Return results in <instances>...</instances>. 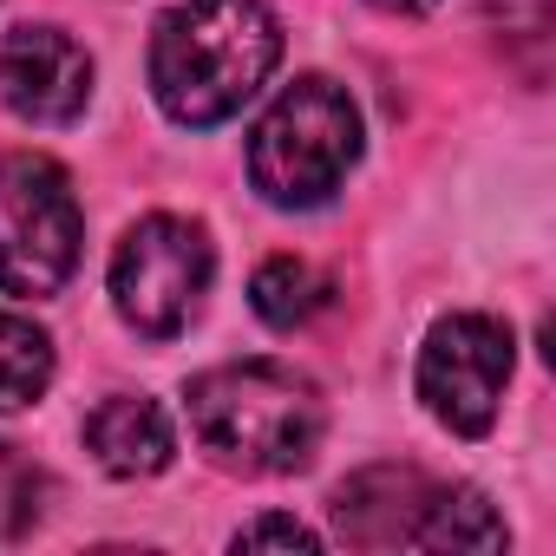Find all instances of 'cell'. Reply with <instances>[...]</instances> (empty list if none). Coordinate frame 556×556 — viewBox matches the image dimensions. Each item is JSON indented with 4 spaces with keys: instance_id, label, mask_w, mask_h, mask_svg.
<instances>
[{
    "instance_id": "cell-7",
    "label": "cell",
    "mask_w": 556,
    "mask_h": 556,
    "mask_svg": "<svg viewBox=\"0 0 556 556\" xmlns=\"http://www.w3.org/2000/svg\"><path fill=\"white\" fill-rule=\"evenodd\" d=\"M0 99L27 125H73L92 99V60L66 27H8L0 34Z\"/></svg>"
},
{
    "instance_id": "cell-14",
    "label": "cell",
    "mask_w": 556,
    "mask_h": 556,
    "mask_svg": "<svg viewBox=\"0 0 556 556\" xmlns=\"http://www.w3.org/2000/svg\"><path fill=\"white\" fill-rule=\"evenodd\" d=\"M236 549H302V556H315L321 536L308 523H295V517H255V523L236 530Z\"/></svg>"
},
{
    "instance_id": "cell-10",
    "label": "cell",
    "mask_w": 556,
    "mask_h": 556,
    "mask_svg": "<svg viewBox=\"0 0 556 556\" xmlns=\"http://www.w3.org/2000/svg\"><path fill=\"white\" fill-rule=\"evenodd\" d=\"M249 302H255V315L268 321V328H308L321 308H328V282L308 268V262H295V255H275V262H262L255 268V282H249Z\"/></svg>"
},
{
    "instance_id": "cell-12",
    "label": "cell",
    "mask_w": 556,
    "mask_h": 556,
    "mask_svg": "<svg viewBox=\"0 0 556 556\" xmlns=\"http://www.w3.org/2000/svg\"><path fill=\"white\" fill-rule=\"evenodd\" d=\"M53 380V341L27 321L0 308V413H21L47 393Z\"/></svg>"
},
{
    "instance_id": "cell-11",
    "label": "cell",
    "mask_w": 556,
    "mask_h": 556,
    "mask_svg": "<svg viewBox=\"0 0 556 556\" xmlns=\"http://www.w3.org/2000/svg\"><path fill=\"white\" fill-rule=\"evenodd\" d=\"M504 543H510V530L478 491L439 484V497H432V510L419 523V549H504Z\"/></svg>"
},
{
    "instance_id": "cell-1",
    "label": "cell",
    "mask_w": 556,
    "mask_h": 556,
    "mask_svg": "<svg viewBox=\"0 0 556 556\" xmlns=\"http://www.w3.org/2000/svg\"><path fill=\"white\" fill-rule=\"evenodd\" d=\"M282 60V21L262 0H177L151 34V92L170 125L236 118Z\"/></svg>"
},
{
    "instance_id": "cell-15",
    "label": "cell",
    "mask_w": 556,
    "mask_h": 556,
    "mask_svg": "<svg viewBox=\"0 0 556 556\" xmlns=\"http://www.w3.org/2000/svg\"><path fill=\"white\" fill-rule=\"evenodd\" d=\"M374 8H380V14H400V21H413V14H432L439 0H374Z\"/></svg>"
},
{
    "instance_id": "cell-4",
    "label": "cell",
    "mask_w": 556,
    "mask_h": 556,
    "mask_svg": "<svg viewBox=\"0 0 556 556\" xmlns=\"http://www.w3.org/2000/svg\"><path fill=\"white\" fill-rule=\"evenodd\" d=\"M79 262L73 177L40 151H0V295H60Z\"/></svg>"
},
{
    "instance_id": "cell-5",
    "label": "cell",
    "mask_w": 556,
    "mask_h": 556,
    "mask_svg": "<svg viewBox=\"0 0 556 556\" xmlns=\"http://www.w3.org/2000/svg\"><path fill=\"white\" fill-rule=\"evenodd\" d=\"M210 275H216V249L210 229L190 216H144L125 229L118 255H112V302L125 315V328L170 341L203 315L210 295Z\"/></svg>"
},
{
    "instance_id": "cell-9",
    "label": "cell",
    "mask_w": 556,
    "mask_h": 556,
    "mask_svg": "<svg viewBox=\"0 0 556 556\" xmlns=\"http://www.w3.org/2000/svg\"><path fill=\"white\" fill-rule=\"evenodd\" d=\"M86 445H92V458L112 478H157L170 465V452H177L164 406L157 400H138V393L99 400L92 419H86Z\"/></svg>"
},
{
    "instance_id": "cell-13",
    "label": "cell",
    "mask_w": 556,
    "mask_h": 556,
    "mask_svg": "<svg viewBox=\"0 0 556 556\" xmlns=\"http://www.w3.org/2000/svg\"><path fill=\"white\" fill-rule=\"evenodd\" d=\"M40 517H47V471L21 445H0V543L27 536Z\"/></svg>"
},
{
    "instance_id": "cell-2",
    "label": "cell",
    "mask_w": 556,
    "mask_h": 556,
    "mask_svg": "<svg viewBox=\"0 0 556 556\" xmlns=\"http://www.w3.org/2000/svg\"><path fill=\"white\" fill-rule=\"evenodd\" d=\"M190 432L197 445L249 478H282L302 471L321 452L328 413L315 380L275 361H236L203 380H190Z\"/></svg>"
},
{
    "instance_id": "cell-3",
    "label": "cell",
    "mask_w": 556,
    "mask_h": 556,
    "mask_svg": "<svg viewBox=\"0 0 556 556\" xmlns=\"http://www.w3.org/2000/svg\"><path fill=\"white\" fill-rule=\"evenodd\" d=\"M361 157V112L348 86L308 73L275 99L249 131V184L275 210H315L328 203Z\"/></svg>"
},
{
    "instance_id": "cell-6",
    "label": "cell",
    "mask_w": 556,
    "mask_h": 556,
    "mask_svg": "<svg viewBox=\"0 0 556 556\" xmlns=\"http://www.w3.org/2000/svg\"><path fill=\"white\" fill-rule=\"evenodd\" d=\"M510 367H517V341L497 315H445L419 348V400L445 432L478 439L497 419Z\"/></svg>"
},
{
    "instance_id": "cell-8",
    "label": "cell",
    "mask_w": 556,
    "mask_h": 556,
    "mask_svg": "<svg viewBox=\"0 0 556 556\" xmlns=\"http://www.w3.org/2000/svg\"><path fill=\"white\" fill-rule=\"evenodd\" d=\"M432 497H439V484L419 465H367L334 491V523L361 549H400V543L419 549V523H426Z\"/></svg>"
}]
</instances>
